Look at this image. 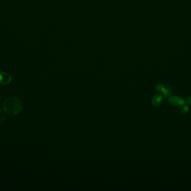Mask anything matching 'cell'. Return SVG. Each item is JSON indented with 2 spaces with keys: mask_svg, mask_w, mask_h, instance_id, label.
Wrapping results in <instances>:
<instances>
[{
  "mask_svg": "<svg viewBox=\"0 0 191 191\" xmlns=\"http://www.w3.org/2000/svg\"><path fill=\"white\" fill-rule=\"evenodd\" d=\"M168 102L174 106H182L185 103V100L182 97L177 95L169 96Z\"/></svg>",
  "mask_w": 191,
  "mask_h": 191,
  "instance_id": "obj_2",
  "label": "cell"
},
{
  "mask_svg": "<svg viewBox=\"0 0 191 191\" xmlns=\"http://www.w3.org/2000/svg\"><path fill=\"white\" fill-rule=\"evenodd\" d=\"M189 110H190V107L188 105H186L185 104L182 106H180L179 112L181 115H185V113H188Z\"/></svg>",
  "mask_w": 191,
  "mask_h": 191,
  "instance_id": "obj_5",
  "label": "cell"
},
{
  "mask_svg": "<svg viewBox=\"0 0 191 191\" xmlns=\"http://www.w3.org/2000/svg\"><path fill=\"white\" fill-rule=\"evenodd\" d=\"M172 93V91L171 89L169 88H165V90H164L163 94L166 98H169V96H171Z\"/></svg>",
  "mask_w": 191,
  "mask_h": 191,
  "instance_id": "obj_6",
  "label": "cell"
},
{
  "mask_svg": "<svg viewBox=\"0 0 191 191\" xmlns=\"http://www.w3.org/2000/svg\"><path fill=\"white\" fill-rule=\"evenodd\" d=\"M12 81L11 75L5 72H0V83L3 85L9 84Z\"/></svg>",
  "mask_w": 191,
  "mask_h": 191,
  "instance_id": "obj_3",
  "label": "cell"
},
{
  "mask_svg": "<svg viewBox=\"0 0 191 191\" xmlns=\"http://www.w3.org/2000/svg\"><path fill=\"white\" fill-rule=\"evenodd\" d=\"M22 108V103L16 97L7 98L4 103V109L7 115H15L19 113Z\"/></svg>",
  "mask_w": 191,
  "mask_h": 191,
  "instance_id": "obj_1",
  "label": "cell"
},
{
  "mask_svg": "<svg viewBox=\"0 0 191 191\" xmlns=\"http://www.w3.org/2000/svg\"><path fill=\"white\" fill-rule=\"evenodd\" d=\"M5 115L4 114V112L3 110L0 109V124H1L4 121H5Z\"/></svg>",
  "mask_w": 191,
  "mask_h": 191,
  "instance_id": "obj_8",
  "label": "cell"
},
{
  "mask_svg": "<svg viewBox=\"0 0 191 191\" xmlns=\"http://www.w3.org/2000/svg\"><path fill=\"white\" fill-rule=\"evenodd\" d=\"M165 87H164V85H162V84H158V85H157V86H156V89H157V90L159 91V92H160V93H163V91H164V90H165Z\"/></svg>",
  "mask_w": 191,
  "mask_h": 191,
  "instance_id": "obj_7",
  "label": "cell"
},
{
  "mask_svg": "<svg viewBox=\"0 0 191 191\" xmlns=\"http://www.w3.org/2000/svg\"><path fill=\"white\" fill-rule=\"evenodd\" d=\"M185 103H187L188 105H191V96L187 98V99H186V102H185Z\"/></svg>",
  "mask_w": 191,
  "mask_h": 191,
  "instance_id": "obj_9",
  "label": "cell"
},
{
  "mask_svg": "<svg viewBox=\"0 0 191 191\" xmlns=\"http://www.w3.org/2000/svg\"><path fill=\"white\" fill-rule=\"evenodd\" d=\"M163 101V96L161 94H156L153 96L152 104L155 107L159 106Z\"/></svg>",
  "mask_w": 191,
  "mask_h": 191,
  "instance_id": "obj_4",
  "label": "cell"
}]
</instances>
